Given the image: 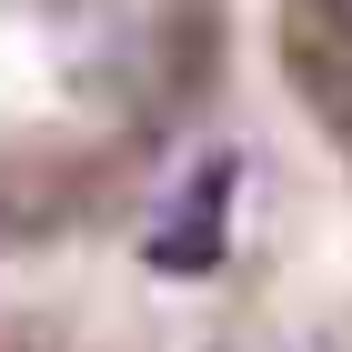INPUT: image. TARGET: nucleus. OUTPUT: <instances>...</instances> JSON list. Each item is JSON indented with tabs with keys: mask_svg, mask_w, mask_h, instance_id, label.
Listing matches in <instances>:
<instances>
[{
	"mask_svg": "<svg viewBox=\"0 0 352 352\" xmlns=\"http://www.w3.org/2000/svg\"><path fill=\"white\" fill-rule=\"evenodd\" d=\"M221 212H232V201H221V171H201L182 212L151 221V262H162V272H212V252H221Z\"/></svg>",
	"mask_w": 352,
	"mask_h": 352,
	"instance_id": "1",
	"label": "nucleus"
}]
</instances>
